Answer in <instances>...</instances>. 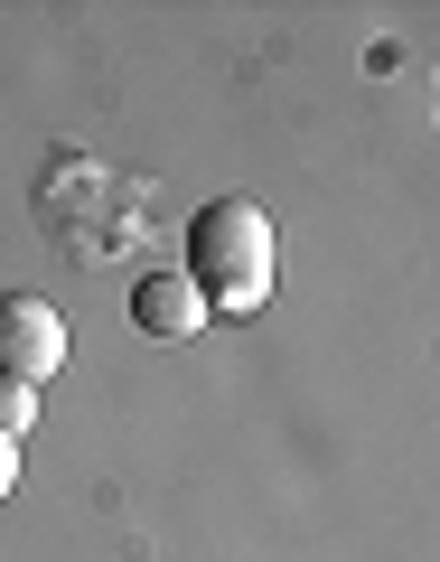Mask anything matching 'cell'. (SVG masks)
<instances>
[{
  "mask_svg": "<svg viewBox=\"0 0 440 562\" xmlns=\"http://www.w3.org/2000/svg\"><path fill=\"white\" fill-rule=\"evenodd\" d=\"M188 291L206 301V319H253L272 301V216L253 198H206L188 216Z\"/></svg>",
  "mask_w": 440,
  "mask_h": 562,
  "instance_id": "6da1fadb",
  "label": "cell"
},
{
  "mask_svg": "<svg viewBox=\"0 0 440 562\" xmlns=\"http://www.w3.org/2000/svg\"><path fill=\"white\" fill-rule=\"evenodd\" d=\"M57 366H66V319L38 301V291H0V375L38 394Z\"/></svg>",
  "mask_w": 440,
  "mask_h": 562,
  "instance_id": "7a4b0ae2",
  "label": "cell"
},
{
  "mask_svg": "<svg viewBox=\"0 0 440 562\" xmlns=\"http://www.w3.org/2000/svg\"><path fill=\"white\" fill-rule=\"evenodd\" d=\"M132 328H140V338H198L206 301L188 291V272H140L132 281Z\"/></svg>",
  "mask_w": 440,
  "mask_h": 562,
  "instance_id": "3957f363",
  "label": "cell"
},
{
  "mask_svg": "<svg viewBox=\"0 0 440 562\" xmlns=\"http://www.w3.org/2000/svg\"><path fill=\"white\" fill-rule=\"evenodd\" d=\"M29 422H38V394H29V384H10V375H0V441H20Z\"/></svg>",
  "mask_w": 440,
  "mask_h": 562,
  "instance_id": "277c9868",
  "label": "cell"
},
{
  "mask_svg": "<svg viewBox=\"0 0 440 562\" xmlns=\"http://www.w3.org/2000/svg\"><path fill=\"white\" fill-rule=\"evenodd\" d=\"M10 487H20V441H0V506H10Z\"/></svg>",
  "mask_w": 440,
  "mask_h": 562,
  "instance_id": "5b68a950",
  "label": "cell"
}]
</instances>
